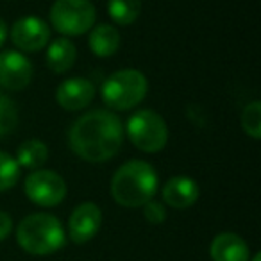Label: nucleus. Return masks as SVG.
I'll list each match as a JSON object with an SVG mask.
<instances>
[{
	"instance_id": "obj_1",
	"label": "nucleus",
	"mask_w": 261,
	"mask_h": 261,
	"mask_svg": "<svg viewBox=\"0 0 261 261\" xmlns=\"http://www.w3.org/2000/svg\"><path fill=\"white\" fill-rule=\"evenodd\" d=\"M123 138L120 118L111 111L95 109L73 122L68 133L70 149L84 161L100 163L118 152Z\"/></svg>"
},
{
	"instance_id": "obj_2",
	"label": "nucleus",
	"mask_w": 261,
	"mask_h": 261,
	"mask_svg": "<svg viewBox=\"0 0 261 261\" xmlns=\"http://www.w3.org/2000/svg\"><path fill=\"white\" fill-rule=\"evenodd\" d=\"M158 192V175L147 161L133 160L118 168L111 181V195L120 206H145Z\"/></svg>"
},
{
	"instance_id": "obj_3",
	"label": "nucleus",
	"mask_w": 261,
	"mask_h": 261,
	"mask_svg": "<svg viewBox=\"0 0 261 261\" xmlns=\"http://www.w3.org/2000/svg\"><path fill=\"white\" fill-rule=\"evenodd\" d=\"M16 240L25 252L47 256L65 245V231L56 217L47 213H34L20 222Z\"/></svg>"
},
{
	"instance_id": "obj_4",
	"label": "nucleus",
	"mask_w": 261,
	"mask_h": 261,
	"mask_svg": "<svg viewBox=\"0 0 261 261\" xmlns=\"http://www.w3.org/2000/svg\"><path fill=\"white\" fill-rule=\"evenodd\" d=\"M149 90L147 77L138 70H120L102 84V98L113 109L125 111L138 106Z\"/></svg>"
},
{
	"instance_id": "obj_5",
	"label": "nucleus",
	"mask_w": 261,
	"mask_h": 261,
	"mask_svg": "<svg viewBox=\"0 0 261 261\" xmlns=\"http://www.w3.org/2000/svg\"><path fill=\"white\" fill-rule=\"evenodd\" d=\"M95 6L90 0H56L50 9L54 29L66 36H79L93 27Z\"/></svg>"
},
{
	"instance_id": "obj_6",
	"label": "nucleus",
	"mask_w": 261,
	"mask_h": 261,
	"mask_svg": "<svg viewBox=\"0 0 261 261\" xmlns=\"http://www.w3.org/2000/svg\"><path fill=\"white\" fill-rule=\"evenodd\" d=\"M127 135L143 152H160L168 140V129L165 120L152 109H142L135 113L127 122Z\"/></svg>"
},
{
	"instance_id": "obj_7",
	"label": "nucleus",
	"mask_w": 261,
	"mask_h": 261,
	"mask_svg": "<svg viewBox=\"0 0 261 261\" xmlns=\"http://www.w3.org/2000/svg\"><path fill=\"white\" fill-rule=\"evenodd\" d=\"M25 193L34 204L45 207L58 206L66 195V185L61 175L50 170H36L27 177Z\"/></svg>"
},
{
	"instance_id": "obj_8",
	"label": "nucleus",
	"mask_w": 261,
	"mask_h": 261,
	"mask_svg": "<svg viewBox=\"0 0 261 261\" xmlns=\"http://www.w3.org/2000/svg\"><path fill=\"white\" fill-rule=\"evenodd\" d=\"M33 79V65L23 54L8 50L0 54V86L6 90H23Z\"/></svg>"
},
{
	"instance_id": "obj_9",
	"label": "nucleus",
	"mask_w": 261,
	"mask_h": 261,
	"mask_svg": "<svg viewBox=\"0 0 261 261\" xmlns=\"http://www.w3.org/2000/svg\"><path fill=\"white\" fill-rule=\"evenodd\" d=\"M50 31L47 23L36 16H25L13 25L11 40L20 50L23 52H38L48 43Z\"/></svg>"
},
{
	"instance_id": "obj_10",
	"label": "nucleus",
	"mask_w": 261,
	"mask_h": 261,
	"mask_svg": "<svg viewBox=\"0 0 261 261\" xmlns=\"http://www.w3.org/2000/svg\"><path fill=\"white\" fill-rule=\"evenodd\" d=\"M102 224V211L97 204L84 202L73 210L68 222L70 238L75 243H86L98 232Z\"/></svg>"
},
{
	"instance_id": "obj_11",
	"label": "nucleus",
	"mask_w": 261,
	"mask_h": 261,
	"mask_svg": "<svg viewBox=\"0 0 261 261\" xmlns=\"http://www.w3.org/2000/svg\"><path fill=\"white\" fill-rule=\"evenodd\" d=\"M95 97V86L88 79L73 77L61 83L56 91V100L66 111H79L86 108Z\"/></svg>"
},
{
	"instance_id": "obj_12",
	"label": "nucleus",
	"mask_w": 261,
	"mask_h": 261,
	"mask_svg": "<svg viewBox=\"0 0 261 261\" xmlns=\"http://www.w3.org/2000/svg\"><path fill=\"white\" fill-rule=\"evenodd\" d=\"M199 199V186L193 179L177 175L163 186V200L175 210H186Z\"/></svg>"
},
{
	"instance_id": "obj_13",
	"label": "nucleus",
	"mask_w": 261,
	"mask_h": 261,
	"mask_svg": "<svg viewBox=\"0 0 261 261\" xmlns=\"http://www.w3.org/2000/svg\"><path fill=\"white\" fill-rule=\"evenodd\" d=\"M211 259L213 261H249V247L232 232H222L211 242Z\"/></svg>"
},
{
	"instance_id": "obj_14",
	"label": "nucleus",
	"mask_w": 261,
	"mask_h": 261,
	"mask_svg": "<svg viewBox=\"0 0 261 261\" xmlns=\"http://www.w3.org/2000/svg\"><path fill=\"white\" fill-rule=\"evenodd\" d=\"M75 45L66 38H59V40L52 41L50 47L47 50V66L54 73H65L72 68L75 63Z\"/></svg>"
},
{
	"instance_id": "obj_15",
	"label": "nucleus",
	"mask_w": 261,
	"mask_h": 261,
	"mask_svg": "<svg viewBox=\"0 0 261 261\" xmlns=\"http://www.w3.org/2000/svg\"><path fill=\"white\" fill-rule=\"evenodd\" d=\"M120 47V34L113 25H97L90 33V48L98 58H109Z\"/></svg>"
},
{
	"instance_id": "obj_16",
	"label": "nucleus",
	"mask_w": 261,
	"mask_h": 261,
	"mask_svg": "<svg viewBox=\"0 0 261 261\" xmlns=\"http://www.w3.org/2000/svg\"><path fill=\"white\" fill-rule=\"evenodd\" d=\"M48 149L41 140H27L18 147L16 163L25 168H40L47 161Z\"/></svg>"
},
{
	"instance_id": "obj_17",
	"label": "nucleus",
	"mask_w": 261,
	"mask_h": 261,
	"mask_svg": "<svg viewBox=\"0 0 261 261\" xmlns=\"http://www.w3.org/2000/svg\"><path fill=\"white\" fill-rule=\"evenodd\" d=\"M142 0H108V13L118 25H130L140 16Z\"/></svg>"
},
{
	"instance_id": "obj_18",
	"label": "nucleus",
	"mask_w": 261,
	"mask_h": 261,
	"mask_svg": "<svg viewBox=\"0 0 261 261\" xmlns=\"http://www.w3.org/2000/svg\"><path fill=\"white\" fill-rule=\"evenodd\" d=\"M18 123V111L15 102L0 93V138L11 135Z\"/></svg>"
},
{
	"instance_id": "obj_19",
	"label": "nucleus",
	"mask_w": 261,
	"mask_h": 261,
	"mask_svg": "<svg viewBox=\"0 0 261 261\" xmlns=\"http://www.w3.org/2000/svg\"><path fill=\"white\" fill-rule=\"evenodd\" d=\"M20 165L13 156L6 152H0V192L9 190L18 182Z\"/></svg>"
},
{
	"instance_id": "obj_20",
	"label": "nucleus",
	"mask_w": 261,
	"mask_h": 261,
	"mask_svg": "<svg viewBox=\"0 0 261 261\" xmlns=\"http://www.w3.org/2000/svg\"><path fill=\"white\" fill-rule=\"evenodd\" d=\"M242 127L247 135L257 140L261 136V104L257 100L250 102L242 115Z\"/></svg>"
},
{
	"instance_id": "obj_21",
	"label": "nucleus",
	"mask_w": 261,
	"mask_h": 261,
	"mask_svg": "<svg viewBox=\"0 0 261 261\" xmlns=\"http://www.w3.org/2000/svg\"><path fill=\"white\" fill-rule=\"evenodd\" d=\"M145 218L150 222V224H161V222H165V218H167V211H165V207L161 206L160 202H154V200H149V202L145 204Z\"/></svg>"
},
{
	"instance_id": "obj_22",
	"label": "nucleus",
	"mask_w": 261,
	"mask_h": 261,
	"mask_svg": "<svg viewBox=\"0 0 261 261\" xmlns=\"http://www.w3.org/2000/svg\"><path fill=\"white\" fill-rule=\"evenodd\" d=\"M11 229H13L11 217H9L8 213H4V211H0V240L8 238V234L11 232Z\"/></svg>"
},
{
	"instance_id": "obj_23",
	"label": "nucleus",
	"mask_w": 261,
	"mask_h": 261,
	"mask_svg": "<svg viewBox=\"0 0 261 261\" xmlns=\"http://www.w3.org/2000/svg\"><path fill=\"white\" fill-rule=\"evenodd\" d=\"M6 34H8V29H6V22L2 18H0V47L4 45L6 41Z\"/></svg>"
},
{
	"instance_id": "obj_24",
	"label": "nucleus",
	"mask_w": 261,
	"mask_h": 261,
	"mask_svg": "<svg viewBox=\"0 0 261 261\" xmlns=\"http://www.w3.org/2000/svg\"><path fill=\"white\" fill-rule=\"evenodd\" d=\"M252 261H261V256L259 254H256V256H254V259Z\"/></svg>"
}]
</instances>
